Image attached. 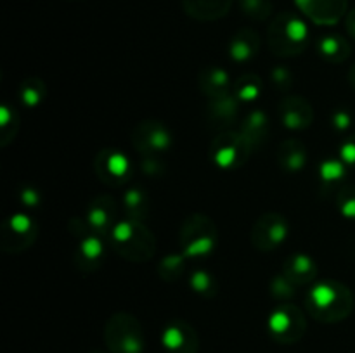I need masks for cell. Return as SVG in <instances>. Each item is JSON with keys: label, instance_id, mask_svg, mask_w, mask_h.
Listing matches in <instances>:
<instances>
[{"label": "cell", "instance_id": "1", "mask_svg": "<svg viewBox=\"0 0 355 353\" xmlns=\"http://www.w3.org/2000/svg\"><path fill=\"white\" fill-rule=\"evenodd\" d=\"M305 307L315 320L335 324L352 314L354 294L338 280H321L309 289Z\"/></svg>", "mask_w": 355, "mask_h": 353}, {"label": "cell", "instance_id": "2", "mask_svg": "<svg viewBox=\"0 0 355 353\" xmlns=\"http://www.w3.org/2000/svg\"><path fill=\"white\" fill-rule=\"evenodd\" d=\"M309 42V28L305 21L295 12H279L267 30V45L272 54L291 57L305 51Z\"/></svg>", "mask_w": 355, "mask_h": 353}, {"label": "cell", "instance_id": "3", "mask_svg": "<svg viewBox=\"0 0 355 353\" xmlns=\"http://www.w3.org/2000/svg\"><path fill=\"white\" fill-rule=\"evenodd\" d=\"M111 248L128 262H146L155 255V235L144 225V221L121 220L114 225L110 234Z\"/></svg>", "mask_w": 355, "mask_h": 353}, {"label": "cell", "instance_id": "4", "mask_svg": "<svg viewBox=\"0 0 355 353\" xmlns=\"http://www.w3.org/2000/svg\"><path fill=\"white\" fill-rule=\"evenodd\" d=\"M104 341L110 353H142L146 345L141 322L127 311H118L107 318Z\"/></svg>", "mask_w": 355, "mask_h": 353}, {"label": "cell", "instance_id": "5", "mask_svg": "<svg viewBox=\"0 0 355 353\" xmlns=\"http://www.w3.org/2000/svg\"><path fill=\"white\" fill-rule=\"evenodd\" d=\"M180 248L186 258L200 260L210 255L217 246V227L207 215L194 213L184 220L180 227Z\"/></svg>", "mask_w": 355, "mask_h": 353}, {"label": "cell", "instance_id": "6", "mask_svg": "<svg viewBox=\"0 0 355 353\" xmlns=\"http://www.w3.org/2000/svg\"><path fill=\"white\" fill-rule=\"evenodd\" d=\"M252 145L246 142L241 132L236 130H224L218 135H215L211 141L208 154L210 159L224 170H236L245 165L248 158L252 156Z\"/></svg>", "mask_w": 355, "mask_h": 353}, {"label": "cell", "instance_id": "7", "mask_svg": "<svg viewBox=\"0 0 355 353\" xmlns=\"http://www.w3.org/2000/svg\"><path fill=\"white\" fill-rule=\"evenodd\" d=\"M270 336L274 341L281 345H293L304 338L307 331V322H305L304 311L293 303H281L274 308L267 322Z\"/></svg>", "mask_w": 355, "mask_h": 353}, {"label": "cell", "instance_id": "8", "mask_svg": "<svg viewBox=\"0 0 355 353\" xmlns=\"http://www.w3.org/2000/svg\"><path fill=\"white\" fill-rule=\"evenodd\" d=\"M94 170L97 179L107 187H121L132 176L130 159L118 149H103L97 152Z\"/></svg>", "mask_w": 355, "mask_h": 353}, {"label": "cell", "instance_id": "9", "mask_svg": "<svg viewBox=\"0 0 355 353\" xmlns=\"http://www.w3.org/2000/svg\"><path fill=\"white\" fill-rule=\"evenodd\" d=\"M38 235V225L31 217L16 213L3 224L0 244L6 253H21L30 248Z\"/></svg>", "mask_w": 355, "mask_h": 353}, {"label": "cell", "instance_id": "10", "mask_svg": "<svg viewBox=\"0 0 355 353\" xmlns=\"http://www.w3.org/2000/svg\"><path fill=\"white\" fill-rule=\"evenodd\" d=\"M132 144L142 156H156L168 151L172 145V135L162 121L146 120L134 128Z\"/></svg>", "mask_w": 355, "mask_h": 353}, {"label": "cell", "instance_id": "11", "mask_svg": "<svg viewBox=\"0 0 355 353\" xmlns=\"http://www.w3.org/2000/svg\"><path fill=\"white\" fill-rule=\"evenodd\" d=\"M288 221L279 213H266L253 224L250 241L260 251H272L279 248L288 237Z\"/></svg>", "mask_w": 355, "mask_h": 353}, {"label": "cell", "instance_id": "12", "mask_svg": "<svg viewBox=\"0 0 355 353\" xmlns=\"http://www.w3.org/2000/svg\"><path fill=\"white\" fill-rule=\"evenodd\" d=\"M162 343L166 353H198L200 350L198 332L186 320L168 322L163 329Z\"/></svg>", "mask_w": 355, "mask_h": 353}, {"label": "cell", "instance_id": "13", "mask_svg": "<svg viewBox=\"0 0 355 353\" xmlns=\"http://www.w3.org/2000/svg\"><path fill=\"white\" fill-rule=\"evenodd\" d=\"M277 111H279L283 125L290 130H305L311 127L312 120H314V109H312L311 102L297 93L284 96L277 106Z\"/></svg>", "mask_w": 355, "mask_h": 353}, {"label": "cell", "instance_id": "14", "mask_svg": "<svg viewBox=\"0 0 355 353\" xmlns=\"http://www.w3.org/2000/svg\"><path fill=\"white\" fill-rule=\"evenodd\" d=\"M302 12L315 24L331 26L347 14L349 0H295Z\"/></svg>", "mask_w": 355, "mask_h": 353}, {"label": "cell", "instance_id": "15", "mask_svg": "<svg viewBox=\"0 0 355 353\" xmlns=\"http://www.w3.org/2000/svg\"><path fill=\"white\" fill-rule=\"evenodd\" d=\"M87 225L94 234L107 235L113 232L116 225V203L110 196H99L90 203L89 211H87Z\"/></svg>", "mask_w": 355, "mask_h": 353}, {"label": "cell", "instance_id": "16", "mask_svg": "<svg viewBox=\"0 0 355 353\" xmlns=\"http://www.w3.org/2000/svg\"><path fill=\"white\" fill-rule=\"evenodd\" d=\"M208 123L217 130H231L232 125L238 121L239 114V99L232 93L210 99L208 104Z\"/></svg>", "mask_w": 355, "mask_h": 353}, {"label": "cell", "instance_id": "17", "mask_svg": "<svg viewBox=\"0 0 355 353\" xmlns=\"http://www.w3.org/2000/svg\"><path fill=\"white\" fill-rule=\"evenodd\" d=\"M104 260V244L103 237L94 234L92 230L82 235L78 249L75 253V263L83 272H92L103 263Z\"/></svg>", "mask_w": 355, "mask_h": 353}, {"label": "cell", "instance_id": "18", "mask_svg": "<svg viewBox=\"0 0 355 353\" xmlns=\"http://www.w3.org/2000/svg\"><path fill=\"white\" fill-rule=\"evenodd\" d=\"M234 0H182L187 16L198 21H217L227 16Z\"/></svg>", "mask_w": 355, "mask_h": 353}, {"label": "cell", "instance_id": "19", "mask_svg": "<svg viewBox=\"0 0 355 353\" xmlns=\"http://www.w3.org/2000/svg\"><path fill=\"white\" fill-rule=\"evenodd\" d=\"M260 37L252 28H241L234 33L229 44V55L236 62H246L255 57L260 51Z\"/></svg>", "mask_w": 355, "mask_h": 353}, {"label": "cell", "instance_id": "20", "mask_svg": "<svg viewBox=\"0 0 355 353\" xmlns=\"http://www.w3.org/2000/svg\"><path fill=\"white\" fill-rule=\"evenodd\" d=\"M283 273L295 286H304V284H311L318 277V265L311 256L297 253V255L288 256L283 265Z\"/></svg>", "mask_w": 355, "mask_h": 353}, {"label": "cell", "instance_id": "21", "mask_svg": "<svg viewBox=\"0 0 355 353\" xmlns=\"http://www.w3.org/2000/svg\"><path fill=\"white\" fill-rule=\"evenodd\" d=\"M239 132H241L243 137L246 138V142L252 145L253 151H257V149L262 144H266V141L269 138L270 121L263 111L255 109L245 118Z\"/></svg>", "mask_w": 355, "mask_h": 353}, {"label": "cell", "instance_id": "22", "mask_svg": "<svg viewBox=\"0 0 355 353\" xmlns=\"http://www.w3.org/2000/svg\"><path fill=\"white\" fill-rule=\"evenodd\" d=\"M277 163L286 172H300L307 163V147L298 138H286L277 149Z\"/></svg>", "mask_w": 355, "mask_h": 353}, {"label": "cell", "instance_id": "23", "mask_svg": "<svg viewBox=\"0 0 355 353\" xmlns=\"http://www.w3.org/2000/svg\"><path fill=\"white\" fill-rule=\"evenodd\" d=\"M198 85H200V90L208 99H215V97L229 93L231 80H229V75L224 69L208 66V68L201 69L200 76H198Z\"/></svg>", "mask_w": 355, "mask_h": 353}, {"label": "cell", "instance_id": "24", "mask_svg": "<svg viewBox=\"0 0 355 353\" xmlns=\"http://www.w3.org/2000/svg\"><path fill=\"white\" fill-rule=\"evenodd\" d=\"M318 52L328 62L340 64L350 55V44L342 35H324L318 40Z\"/></svg>", "mask_w": 355, "mask_h": 353}, {"label": "cell", "instance_id": "25", "mask_svg": "<svg viewBox=\"0 0 355 353\" xmlns=\"http://www.w3.org/2000/svg\"><path fill=\"white\" fill-rule=\"evenodd\" d=\"M123 204L125 210H127L128 218H132V220L144 221L146 218H148L149 211H151L148 194L142 189H139V187H132V189H128L127 192H125Z\"/></svg>", "mask_w": 355, "mask_h": 353}, {"label": "cell", "instance_id": "26", "mask_svg": "<svg viewBox=\"0 0 355 353\" xmlns=\"http://www.w3.org/2000/svg\"><path fill=\"white\" fill-rule=\"evenodd\" d=\"M262 78L253 73H246V75H241L234 83V96L238 97L241 102H252L262 92Z\"/></svg>", "mask_w": 355, "mask_h": 353}, {"label": "cell", "instance_id": "27", "mask_svg": "<svg viewBox=\"0 0 355 353\" xmlns=\"http://www.w3.org/2000/svg\"><path fill=\"white\" fill-rule=\"evenodd\" d=\"M19 97L24 106L37 107L45 97V83L38 78L24 80L19 89Z\"/></svg>", "mask_w": 355, "mask_h": 353}, {"label": "cell", "instance_id": "28", "mask_svg": "<svg viewBox=\"0 0 355 353\" xmlns=\"http://www.w3.org/2000/svg\"><path fill=\"white\" fill-rule=\"evenodd\" d=\"M191 287H193L196 293H200L205 298H214L217 294L218 287L215 282V277L211 275L207 270H196V272L191 273Z\"/></svg>", "mask_w": 355, "mask_h": 353}, {"label": "cell", "instance_id": "29", "mask_svg": "<svg viewBox=\"0 0 355 353\" xmlns=\"http://www.w3.org/2000/svg\"><path fill=\"white\" fill-rule=\"evenodd\" d=\"M243 14L253 21H263L272 14V0H238Z\"/></svg>", "mask_w": 355, "mask_h": 353}, {"label": "cell", "instance_id": "30", "mask_svg": "<svg viewBox=\"0 0 355 353\" xmlns=\"http://www.w3.org/2000/svg\"><path fill=\"white\" fill-rule=\"evenodd\" d=\"M184 258H186L184 255L165 256V258L159 262L158 273L165 280L179 279V277L184 273V269H186V262H184Z\"/></svg>", "mask_w": 355, "mask_h": 353}, {"label": "cell", "instance_id": "31", "mask_svg": "<svg viewBox=\"0 0 355 353\" xmlns=\"http://www.w3.org/2000/svg\"><path fill=\"white\" fill-rule=\"evenodd\" d=\"M347 168L349 166L342 161V159H328L321 165L319 168V175H321L322 182L324 183H338L342 182L345 176Z\"/></svg>", "mask_w": 355, "mask_h": 353}, {"label": "cell", "instance_id": "32", "mask_svg": "<svg viewBox=\"0 0 355 353\" xmlns=\"http://www.w3.org/2000/svg\"><path fill=\"white\" fill-rule=\"evenodd\" d=\"M336 206L345 218L355 220V185H343L336 196Z\"/></svg>", "mask_w": 355, "mask_h": 353}, {"label": "cell", "instance_id": "33", "mask_svg": "<svg viewBox=\"0 0 355 353\" xmlns=\"http://www.w3.org/2000/svg\"><path fill=\"white\" fill-rule=\"evenodd\" d=\"M270 293H272V296L276 298V300L286 303L288 300H291V298L295 296V284L291 282L284 273H281V275L274 277L272 279V284H270Z\"/></svg>", "mask_w": 355, "mask_h": 353}, {"label": "cell", "instance_id": "34", "mask_svg": "<svg viewBox=\"0 0 355 353\" xmlns=\"http://www.w3.org/2000/svg\"><path fill=\"white\" fill-rule=\"evenodd\" d=\"M270 80H272V83L277 87V89L286 90L290 89L291 83H293V75H291V71L288 68L279 66V68L272 69V73H270Z\"/></svg>", "mask_w": 355, "mask_h": 353}, {"label": "cell", "instance_id": "35", "mask_svg": "<svg viewBox=\"0 0 355 353\" xmlns=\"http://www.w3.org/2000/svg\"><path fill=\"white\" fill-rule=\"evenodd\" d=\"M340 156H342V161L347 166H354L355 168V134L349 135L343 141L342 149H340Z\"/></svg>", "mask_w": 355, "mask_h": 353}, {"label": "cell", "instance_id": "36", "mask_svg": "<svg viewBox=\"0 0 355 353\" xmlns=\"http://www.w3.org/2000/svg\"><path fill=\"white\" fill-rule=\"evenodd\" d=\"M21 197H23V203H26V206H37L38 201H40V194L35 189H24Z\"/></svg>", "mask_w": 355, "mask_h": 353}, {"label": "cell", "instance_id": "37", "mask_svg": "<svg viewBox=\"0 0 355 353\" xmlns=\"http://www.w3.org/2000/svg\"><path fill=\"white\" fill-rule=\"evenodd\" d=\"M333 125H335L338 130H345L350 125V116L347 113H343V111H338V113L333 116Z\"/></svg>", "mask_w": 355, "mask_h": 353}, {"label": "cell", "instance_id": "38", "mask_svg": "<svg viewBox=\"0 0 355 353\" xmlns=\"http://www.w3.org/2000/svg\"><path fill=\"white\" fill-rule=\"evenodd\" d=\"M345 28H347V33H349V37L355 40V9H352L349 14H347Z\"/></svg>", "mask_w": 355, "mask_h": 353}, {"label": "cell", "instance_id": "39", "mask_svg": "<svg viewBox=\"0 0 355 353\" xmlns=\"http://www.w3.org/2000/svg\"><path fill=\"white\" fill-rule=\"evenodd\" d=\"M349 82H350V85L355 89V64L350 68V71H349Z\"/></svg>", "mask_w": 355, "mask_h": 353}, {"label": "cell", "instance_id": "40", "mask_svg": "<svg viewBox=\"0 0 355 353\" xmlns=\"http://www.w3.org/2000/svg\"><path fill=\"white\" fill-rule=\"evenodd\" d=\"M90 353H104V352H99V350H94V352H90Z\"/></svg>", "mask_w": 355, "mask_h": 353}]
</instances>
